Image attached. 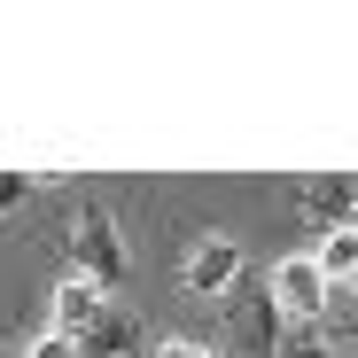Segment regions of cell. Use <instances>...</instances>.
Returning <instances> with one entry per match:
<instances>
[{
    "instance_id": "cell-1",
    "label": "cell",
    "mask_w": 358,
    "mask_h": 358,
    "mask_svg": "<svg viewBox=\"0 0 358 358\" xmlns=\"http://www.w3.org/2000/svg\"><path fill=\"white\" fill-rule=\"evenodd\" d=\"M71 273H78V280H94L101 296L133 273L125 234H117V218H109V210H78V226H71Z\"/></svg>"
},
{
    "instance_id": "cell-2",
    "label": "cell",
    "mask_w": 358,
    "mask_h": 358,
    "mask_svg": "<svg viewBox=\"0 0 358 358\" xmlns=\"http://www.w3.org/2000/svg\"><path fill=\"white\" fill-rule=\"evenodd\" d=\"M296 203H304V226H320V234L358 226V179H350V171H320V179L296 187Z\"/></svg>"
},
{
    "instance_id": "cell-3",
    "label": "cell",
    "mask_w": 358,
    "mask_h": 358,
    "mask_svg": "<svg viewBox=\"0 0 358 358\" xmlns=\"http://www.w3.org/2000/svg\"><path fill=\"white\" fill-rule=\"evenodd\" d=\"M273 304H280L288 320H312V327H320V312H327V273H320L312 257H280V265H273Z\"/></svg>"
},
{
    "instance_id": "cell-4",
    "label": "cell",
    "mask_w": 358,
    "mask_h": 358,
    "mask_svg": "<svg viewBox=\"0 0 358 358\" xmlns=\"http://www.w3.org/2000/svg\"><path fill=\"white\" fill-rule=\"evenodd\" d=\"M179 280H187L195 296H234V288H242V250H234L226 234H210V242L187 250V273H179Z\"/></svg>"
},
{
    "instance_id": "cell-5",
    "label": "cell",
    "mask_w": 358,
    "mask_h": 358,
    "mask_svg": "<svg viewBox=\"0 0 358 358\" xmlns=\"http://www.w3.org/2000/svg\"><path fill=\"white\" fill-rule=\"evenodd\" d=\"M101 304H109V296H101L94 280L63 273V280H55V335H86V327L101 320Z\"/></svg>"
},
{
    "instance_id": "cell-6",
    "label": "cell",
    "mask_w": 358,
    "mask_h": 358,
    "mask_svg": "<svg viewBox=\"0 0 358 358\" xmlns=\"http://www.w3.org/2000/svg\"><path fill=\"white\" fill-rule=\"evenodd\" d=\"M234 350H242V358H273V350H280V335H273V304L234 296Z\"/></svg>"
},
{
    "instance_id": "cell-7",
    "label": "cell",
    "mask_w": 358,
    "mask_h": 358,
    "mask_svg": "<svg viewBox=\"0 0 358 358\" xmlns=\"http://www.w3.org/2000/svg\"><path fill=\"white\" fill-rule=\"evenodd\" d=\"M133 335H141V327H133V312H117V304H101V320H94L86 335H71V343H78L86 358H125V350H133Z\"/></svg>"
},
{
    "instance_id": "cell-8",
    "label": "cell",
    "mask_w": 358,
    "mask_h": 358,
    "mask_svg": "<svg viewBox=\"0 0 358 358\" xmlns=\"http://www.w3.org/2000/svg\"><path fill=\"white\" fill-rule=\"evenodd\" d=\"M327 280L335 273H358V226H335V234H320V257H312Z\"/></svg>"
},
{
    "instance_id": "cell-9",
    "label": "cell",
    "mask_w": 358,
    "mask_h": 358,
    "mask_svg": "<svg viewBox=\"0 0 358 358\" xmlns=\"http://www.w3.org/2000/svg\"><path fill=\"white\" fill-rule=\"evenodd\" d=\"M273 358H335V350H327L320 335H280V350H273Z\"/></svg>"
},
{
    "instance_id": "cell-10",
    "label": "cell",
    "mask_w": 358,
    "mask_h": 358,
    "mask_svg": "<svg viewBox=\"0 0 358 358\" xmlns=\"http://www.w3.org/2000/svg\"><path fill=\"white\" fill-rule=\"evenodd\" d=\"M156 358H226V350H210V343H187V335H171V343H156Z\"/></svg>"
},
{
    "instance_id": "cell-11",
    "label": "cell",
    "mask_w": 358,
    "mask_h": 358,
    "mask_svg": "<svg viewBox=\"0 0 358 358\" xmlns=\"http://www.w3.org/2000/svg\"><path fill=\"white\" fill-rule=\"evenodd\" d=\"M31 195V171H0V210H16Z\"/></svg>"
},
{
    "instance_id": "cell-12",
    "label": "cell",
    "mask_w": 358,
    "mask_h": 358,
    "mask_svg": "<svg viewBox=\"0 0 358 358\" xmlns=\"http://www.w3.org/2000/svg\"><path fill=\"white\" fill-rule=\"evenodd\" d=\"M31 358H86V350H78L71 335H39V343H31Z\"/></svg>"
},
{
    "instance_id": "cell-13",
    "label": "cell",
    "mask_w": 358,
    "mask_h": 358,
    "mask_svg": "<svg viewBox=\"0 0 358 358\" xmlns=\"http://www.w3.org/2000/svg\"><path fill=\"white\" fill-rule=\"evenodd\" d=\"M350 280H358V273H350Z\"/></svg>"
}]
</instances>
